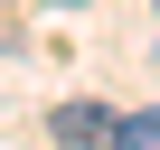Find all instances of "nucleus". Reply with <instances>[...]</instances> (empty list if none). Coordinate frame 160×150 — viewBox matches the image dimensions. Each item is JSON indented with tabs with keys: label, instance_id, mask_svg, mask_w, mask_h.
Listing matches in <instances>:
<instances>
[{
	"label": "nucleus",
	"instance_id": "f257e3e1",
	"mask_svg": "<svg viewBox=\"0 0 160 150\" xmlns=\"http://www.w3.org/2000/svg\"><path fill=\"white\" fill-rule=\"evenodd\" d=\"M47 131H57L66 150H113L122 113H104V103H57V113H47Z\"/></svg>",
	"mask_w": 160,
	"mask_h": 150
},
{
	"label": "nucleus",
	"instance_id": "f03ea898",
	"mask_svg": "<svg viewBox=\"0 0 160 150\" xmlns=\"http://www.w3.org/2000/svg\"><path fill=\"white\" fill-rule=\"evenodd\" d=\"M113 150H160V103H151V113H122V131H113Z\"/></svg>",
	"mask_w": 160,
	"mask_h": 150
}]
</instances>
